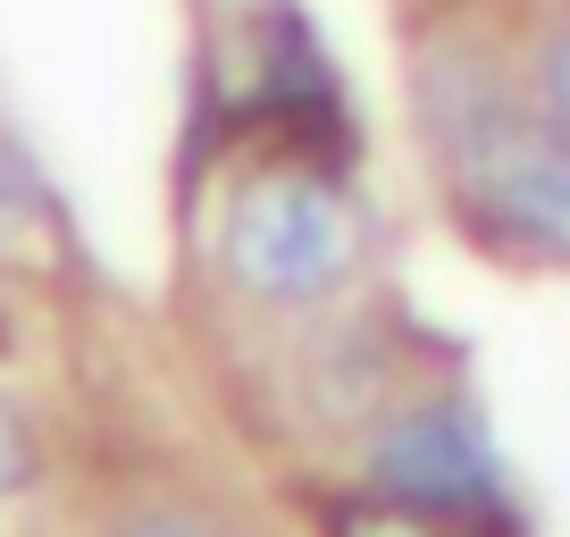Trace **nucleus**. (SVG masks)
Instances as JSON below:
<instances>
[{"mask_svg": "<svg viewBox=\"0 0 570 537\" xmlns=\"http://www.w3.org/2000/svg\"><path fill=\"white\" fill-rule=\"evenodd\" d=\"M26 479H35V437H26L18 403H9V394H0V504L18 496Z\"/></svg>", "mask_w": 570, "mask_h": 537, "instance_id": "obj_6", "label": "nucleus"}, {"mask_svg": "<svg viewBox=\"0 0 570 537\" xmlns=\"http://www.w3.org/2000/svg\"><path fill=\"white\" fill-rule=\"evenodd\" d=\"M26 227H35V185H26L18 152L0 144V235H26Z\"/></svg>", "mask_w": 570, "mask_h": 537, "instance_id": "obj_7", "label": "nucleus"}, {"mask_svg": "<svg viewBox=\"0 0 570 537\" xmlns=\"http://www.w3.org/2000/svg\"><path fill=\"white\" fill-rule=\"evenodd\" d=\"M118 537H218V529H210V520H194V512H168V504H160V512L126 520Z\"/></svg>", "mask_w": 570, "mask_h": 537, "instance_id": "obj_8", "label": "nucleus"}, {"mask_svg": "<svg viewBox=\"0 0 570 537\" xmlns=\"http://www.w3.org/2000/svg\"><path fill=\"white\" fill-rule=\"evenodd\" d=\"M336 537H479V512H428V504L370 496L336 512Z\"/></svg>", "mask_w": 570, "mask_h": 537, "instance_id": "obj_4", "label": "nucleus"}, {"mask_svg": "<svg viewBox=\"0 0 570 537\" xmlns=\"http://www.w3.org/2000/svg\"><path fill=\"white\" fill-rule=\"evenodd\" d=\"M218 268H227V286L252 294V303H277V311L327 303L361 268V202L311 160L261 168V177H244L227 194Z\"/></svg>", "mask_w": 570, "mask_h": 537, "instance_id": "obj_1", "label": "nucleus"}, {"mask_svg": "<svg viewBox=\"0 0 570 537\" xmlns=\"http://www.w3.org/2000/svg\"><path fill=\"white\" fill-rule=\"evenodd\" d=\"M529 109L553 126V135H570V26H553V35L537 42V59H529Z\"/></svg>", "mask_w": 570, "mask_h": 537, "instance_id": "obj_5", "label": "nucleus"}, {"mask_svg": "<svg viewBox=\"0 0 570 537\" xmlns=\"http://www.w3.org/2000/svg\"><path fill=\"white\" fill-rule=\"evenodd\" d=\"M377 496L394 504H428V512H487L495 504V453H487L479 420L453 403H420L403 412L370 453Z\"/></svg>", "mask_w": 570, "mask_h": 537, "instance_id": "obj_3", "label": "nucleus"}, {"mask_svg": "<svg viewBox=\"0 0 570 537\" xmlns=\"http://www.w3.org/2000/svg\"><path fill=\"white\" fill-rule=\"evenodd\" d=\"M453 168L479 218L529 252L570 261V135H553L537 109H470L453 118Z\"/></svg>", "mask_w": 570, "mask_h": 537, "instance_id": "obj_2", "label": "nucleus"}]
</instances>
